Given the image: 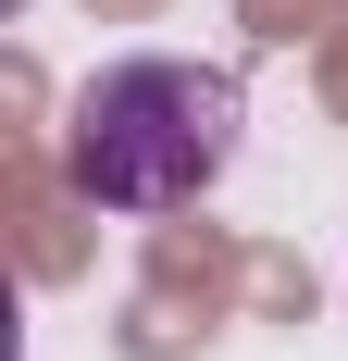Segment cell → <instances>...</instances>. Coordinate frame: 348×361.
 I'll return each instance as SVG.
<instances>
[{"label": "cell", "instance_id": "6da1fadb", "mask_svg": "<svg viewBox=\"0 0 348 361\" xmlns=\"http://www.w3.org/2000/svg\"><path fill=\"white\" fill-rule=\"evenodd\" d=\"M249 137V87L224 63H174V50H137V63H100L63 112V187L100 200V212H187L224 187Z\"/></svg>", "mask_w": 348, "mask_h": 361}]
</instances>
